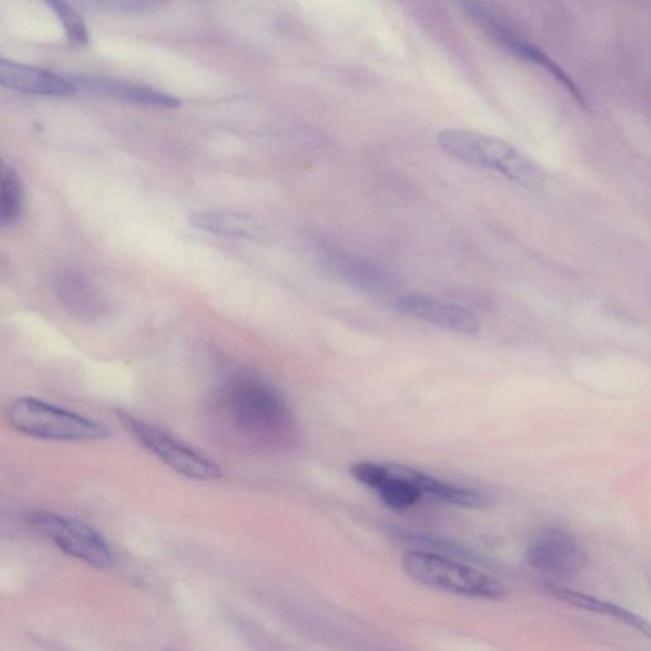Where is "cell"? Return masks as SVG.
Returning a JSON list of instances; mask_svg holds the SVG:
<instances>
[{
  "label": "cell",
  "instance_id": "1",
  "mask_svg": "<svg viewBox=\"0 0 651 651\" xmlns=\"http://www.w3.org/2000/svg\"><path fill=\"white\" fill-rule=\"evenodd\" d=\"M224 407L234 428L260 443H283L293 432L287 402L271 384L238 377L223 392Z\"/></svg>",
  "mask_w": 651,
  "mask_h": 651
},
{
  "label": "cell",
  "instance_id": "2",
  "mask_svg": "<svg viewBox=\"0 0 651 651\" xmlns=\"http://www.w3.org/2000/svg\"><path fill=\"white\" fill-rule=\"evenodd\" d=\"M437 142L449 156L499 173L523 189L541 192L545 187L541 168L504 140L472 130L447 129L440 131Z\"/></svg>",
  "mask_w": 651,
  "mask_h": 651
},
{
  "label": "cell",
  "instance_id": "3",
  "mask_svg": "<svg viewBox=\"0 0 651 651\" xmlns=\"http://www.w3.org/2000/svg\"><path fill=\"white\" fill-rule=\"evenodd\" d=\"M6 416L14 430L36 439L96 442L110 437V430L105 425L34 397L12 401Z\"/></svg>",
  "mask_w": 651,
  "mask_h": 651
},
{
  "label": "cell",
  "instance_id": "4",
  "mask_svg": "<svg viewBox=\"0 0 651 651\" xmlns=\"http://www.w3.org/2000/svg\"><path fill=\"white\" fill-rule=\"evenodd\" d=\"M402 568L414 582L440 592L486 601L507 596L504 585L493 576L432 552H407L402 559Z\"/></svg>",
  "mask_w": 651,
  "mask_h": 651
},
{
  "label": "cell",
  "instance_id": "5",
  "mask_svg": "<svg viewBox=\"0 0 651 651\" xmlns=\"http://www.w3.org/2000/svg\"><path fill=\"white\" fill-rule=\"evenodd\" d=\"M117 419L142 446L158 460L190 479L213 481L222 479L223 471L217 463L196 449L187 446L159 426L135 418L129 412L116 411Z\"/></svg>",
  "mask_w": 651,
  "mask_h": 651
},
{
  "label": "cell",
  "instance_id": "6",
  "mask_svg": "<svg viewBox=\"0 0 651 651\" xmlns=\"http://www.w3.org/2000/svg\"><path fill=\"white\" fill-rule=\"evenodd\" d=\"M28 523L59 550L97 569H110L115 557L109 543L90 524L67 515L36 510L28 514Z\"/></svg>",
  "mask_w": 651,
  "mask_h": 651
},
{
  "label": "cell",
  "instance_id": "7",
  "mask_svg": "<svg viewBox=\"0 0 651 651\" xmlns=\"http://www.w3.org/2000/svg\"><path fill=\"white\" fill-rule=\"evenodd\" d=\"M526 560L533 569L554 575H573L582 569L584 555L569 533L549 529L529 543Z\"/></svg>",
  "mask_w": 651,
  "mask_h": 651
},
{
  "label": "cell",
  "instance_id": "8",
  "mask_svg": "<svg viewBox=\"0 0 651 651\" xmlns=\"http://www.w3.org/2000/svg\"><path fill=\"white\" fill-rule=\"evenodd\" d=\"M398 307L406 315L432 323L440 329L462 335H475L480 331V320L470 309L424 294H405Z\"/></svg>",
  "mask_w": 651,
  "mask_h": 651
},
{
  "label": "cell",
  "instance_id": "9",
  "mask_svg": "<svg viewBox=\"0 0 651 651\" xmlns=\"http://www.w3.org/2000/svg\"><path fill=\"white\" fill-rule=\"evenodd\" d=\"M0 86L31 95L63 97L72 95L77 88L69 78H64L31 65L13 62L0 56Z\"/></svg>",
  "mask_w": 651,
  "mask_h": 651
},
{
  "label": "cell",
  "instance_id": "10",
  "mask_svg": "<svg viewBox=\"0 0 651 651\" xmlns=\"http://www.w3.org/2000/svg\"><path fill=\"white\" fill-rule=\"evenodd\" d=\"M76 86L98 95L116 98V100L139 103V105L176 109L181 105L176 97L152 88L135 86L128 82L105 77L79 76L73 79Z\"/></svg>",
  "mask_w": 651,
  "mask_h": 651
},
{
  "label": "cell",
  "instance_id": "11",
  "mask_svg": "<svg viewBox=\"0 0 651 651\" xmlns=\"http://www.w3.org/2000/svg\"><path fill=\"white\" fill-rule=\"evenodd\" d=\"M402 472L419 487L421 493L433 496L443 503L456 505V507L481 509L489 507L491 499L481 491L468 489V487L449 484V482L435 479L428 473L415 470V468L401 465Z\"/></svg>",
  "mask_w": 651,
  "mask_h": 651
},
{
  "label": "cell",
  "instance_id": "12",
  "mask_svg": "<svg viewBox=\"0 0 651 651\" xmlns=\"http://www.w3.org/2000/svg\"><path fill=\"white\" fill-rule=\"evenodd\" d=\"M191 224L201 231L220 234V236L241 237L248 240L261 236L260 224L255 219L240 213H199L191 218Z\"/></svg>",
  "mask_w": 651,
  "mask_h": 651
},
{
  "label": "cell",
  "instance_id": "13",
  "mask_svg": "<svg viewBox=\"0 0 651 651\" xmlns=\"http://www.w3.org/2000/svg\"><path fill=\"white\" fill-rule=\"evenodd\" d=\"M374 490L378 491L387 507L395 510H406L414 507L423 496L419 487L410 479H407L405 473L402 472L401 465H398V463L386 465V473H384L383 479Z\"/></svg>",
  "mask_w": 651,
  "mask_h": 651
},
{
  "label": "cell",
  "instance_id": "14",
  "mask_svg": "<svg viewBox=\"0 0 651 651\" xmlns=\"http://www.w3.org/2000/svg\"><path fill=\"white\" fill-rule=\"evenodd\" d=\"M549 590L552 596L556 597L557 599H561V601L571 604V606L582 608V610H587L589 612L601 613V615L616 618V620L634 627V629L643 632V634L649 635V625L646 624L644 620H641V618L634 615V613L616 606V604L601 601V599L590 597L587 596V594L575 592V590L571 589L550 587Z\"/></svg>",
  "mask_w": 651,
  "mask_h": 651
},
{
  "label": "cell",
  "instance_id": "15",
  "mask_svg": "<svg viewBox=\"0 0 651 651\" xmlns=\"http://www.w3.org/2000/svg\"><path fill=\"white\" fill-rule=\"evenodd\" d=\"M22 201L20 177L0 158V226H8L20 217Z\"/></svg>",
  "mask_w": 651,
  "mask_h": 651
},
{
  "label": "cell",
  "instance_id": "16",
  "mask_svg": "<svg viewBox=\"0 0 651 651\" xmlns=\"http://www.w3.org/2000/svg\"><path fill=\"white\" fill-rule=\"evenodd\" d=\"M49 6L53 8L56 16L62 22L68 39L74 42V44H87L90 36H88L87 26L84 23L81 13L65 2H50Z\"/></svg>",
  "mask_w": 651,
  "mask_h": 651
}]
</instances>
